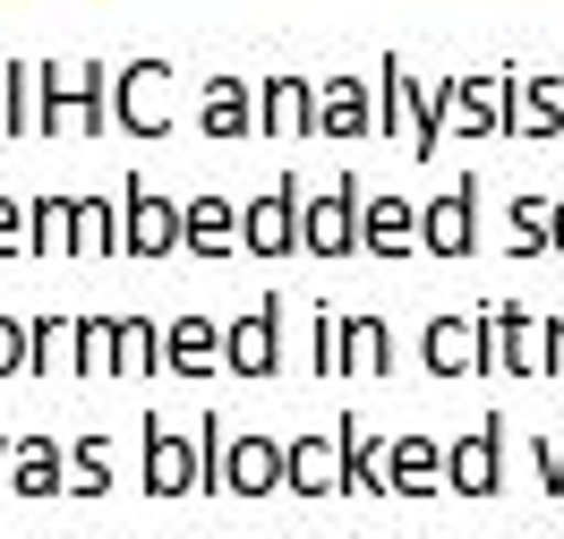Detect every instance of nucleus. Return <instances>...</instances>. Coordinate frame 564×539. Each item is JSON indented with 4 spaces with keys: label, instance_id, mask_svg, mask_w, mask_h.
Here are the masks:
<instances>
[{
    "label": "nucleus",
    "instance_id": "nucleus-1",
    "mask_svg": "<svg viewBox=\"0 0 564 539\" xmlns=\"http://www.w3.org/2000/svg\"><path fill=\"white\" fill-rule=\"evenodd\" d=\"M282 479H291V445H274V436H223L214 488H231V497H274Z\"/></svg>",
    "mask_w": 564,
    "mask_h": 539
},
{
    "label": "nucleus",
    "instance_id": "nucleus-2",
    "mask_svg": "<svg viewBox=\"0 0 564 539\" xmlns=\"http://www.w3.org/2000/svg\"><path fill=\"white\" fill-rule=\"evenodd\" d=\"M120 129H129V138H163V129H172V69H163V61L120 69Z\"/></svg>",
    "mask_w": 564,
    "mask_h": 539
},
{
    "label": "nucleus",
    "instance_id": "nucleus-3",
    "mask_svg": "<svg viewBox=\"0 0 564 539\" xmlns=\"http://www.w3.org/2000/svg\"><path fill=\"white\" fill-rule=\"evenodd\" d=\"M496 471H505V436H496V411H488V429L454 436V454H445V488H454V497H496Z\"/></svg>",
    "mask_w": 564,
    "mask_h": 539
},
{
    "label": "nucleus",
    "instance_id": "nucleus-4",
    "mask_svg": "<svg viewBox=\"0 0 564 539\" xmlns=\"http://www.w3.org/2000/svg\"><path fill=\"white\" fill-rule=\"evenodd\" d=\"M427 368H436V377L488 368V317H436L427 325Z\"/></svg>",
    "mask_w": 564,
    "mask_h": 539
},
{
    "label": "nucleus",
    "instance_id": "nucleus-5",
    "mask_svg": "<svg viewBox=\"0 0 564 539\" xmlns=\"http://www.w3.org/2000/svg\"><path fill=\"white\" fill-rule=\"evenodd\" d=\"M291 488H300V497L351 488V436H308V445H291Z\"/></svg>",
    "mask_w": 564,
    "mask_h": 539
},
{
    "label": "nucleus",
    "instance_id": "nucleus-6",
    "mask_svg": "<svg viewBox=\"0 0 564 539\" xmlns=\"http://www.w3.org/2000/svg\"><path fill=\"white\" fill-rule=\"evenodd\" d=\"M180 215H188V206H172V197H154L145 180H129V223H120V231H129L138 257H163V249H180Z\"/></svg>",
    "mask_w": 564,
    "mask_h": 539
},
{
    "label": "nucleus",
    "instance_id": "nucleus-7",
    "mask_svg": "<svg viewBox=\"0 0 564 539\" xmlns=\"http://www.w3.org/2000/svg\"><path fill=\"white\" fill-rule=\"evenodd\" d=\"M248 249H257V257L300 249V180H282L274 197H257V206H248Z\"/></svg>",
    "mask_w": 564,
    "mask_h": 539
},
{
    "label": "nucleus",
    "instance_id": "nucleus-8",
    "mask_svg": "<svg viewBox=\"0 0 564 539\" xmlns=\"http://www.w3.org/2000/svg\"><path fill=\"white\" fill-rule=\"evenodd\" d=\"M351 240H359V188L343 180V188L317 206V223H300V249H308V257H343Z\"/></svg>",
    "mask_w": 564,
    "mask_h": 539
},
{
    "label": "nucleus",
    "instance_id": "nucleus-9",
    "mask_svg": "<svg viewBox=\"0 0 564 539\" xmlns=\"http://www.w3.org/2000/svg\"><path fill=\"white\" fill-rule=\"evenodd\" d=\"M386 479H393V497H427V488H445V454H436L427 436H393Z\"/></svg>",
    "mask_w": 564,
    "mask_h": 539
},
{
    "label": "nucleus",
    "instance_id": "nucleus-10",
    "mask_svg": "<svg viewBox=\"0 0 564 539\" xmlns=\"http://www.w3.org/2000/svg\"><path fill=\"white\" fill-rule=\"evenodd\" d=\"M274 317H282V300H265L257 317H240L223 334V359H231L240 377H274Z\"/></svg>",
    "mask_w": 564,
    "mask_h": 539
},
{
    "label": "nucleus",
    "instance_id": "nucleus-11",
    "mask_svg": "<svg viewBox=\"0 0 564 539\" xmlns=\"http://www.w3.org/2000/svg\"><path fill=\"white\" fill-rule=\"evenodd\" d=\"M420 249H436V257H462V249H470V180H454V188H445V197L427 206Z\"/></svg>",
    "mask_w": 564,
    "mask_h": 539
},
{
    "label": "nucleus",
    "instance_id": "nucleus-12",
    "mask_svg": "<svg viewBox=\"0 0 564 539\" xmlns=\"http://www.w3.org/2000/svg\"><path fill=\"white\" fill-rule=\"evenodd\" d=\"M180 249H197V257H231V249H240V223H231V206H223V197H197V206L180 215Z\"/></svg>",
    "mask_w": 564,
    "mask_h": 539
},
{
    "label": "nucleus",
    "instance_id": "nucleus-13",
    "mask_svg": "<svg viewBox=\"0 0 564 539\" xmlns=\"http://www.w3.org/2000/svg\"><path fill=\"white\" fill-rule=\"evenodd\" d=\"M359 240L377 257H411L420 249V223H411V206H393V197H377L368 215H359Z\"/></svg>",
    "mask_w": 564,
    "mask_h": 539
},
{
    "label": "nucleus",
    "instance_id": "nucleus-14",
    "mask_svg": "<svg viewBox=\"0 0 564 539\" xmlns=\"http://www.w3.org/2000/svg\"><path fill=\"white\" fill-rule=\"evenodd\" d=\"M317 129H325V138H359V129H377L368 104H359V77H334V86L317 95Z\"/></svg>",
    "mask_w": 564,
    "mask_h": 539
},
{
    "label": "nucleus",
    "instance_id": "nucleus-15",
    "mask_svg": "<svg viewBox=\"0 0 564 539\" xmlns=\"http://www.w3.org/2000/svg\"><path fill=\"white\" fill-rule=\"evenodd\" d=\"M197 120H206V138H248V86L240 77H214L206 104H197Z\"/></svg>",
    "mask_w": 564,
    "mask_h": 539
},
{
    "label": "nucleus",
    "instance_id": "nucleus-16",
    "mask_svg": "<svg viewBox=\"0 0 564 539\" xmlns=\"http://www.w3.org/2000/svg\"><path fill=\"white\" fill-rule=\"evenodd\" d=\"M214 359H223V334H214L206 317H180V325H172V368H188V377H206Z\"/></svg>",
    "mask_w": 564,
    "mask_h": 539
},
{
    "label": "nucleus",
    "instance_id": "nucleus-17",
    "mask_svg": "<svg viewBox=\"0 0 564 539\" xmlns=\"http://www.w3.org/2000/svg\"><path fill=\"white\" fill-rule=\"evenodd\" d=\"M505 129H513V138H556V129H564V104L539 86V77H522V111H513Z\"/></svg>",
    "mask_w": 564,
    "mask_h": 539
},
{
    "label": "nucleus",
    "instance_id": "nucleus-18",
    "mask_svg": "<svg viewBox=\"0 0 564 539\" xmlns=\"http://www.w3.org/2000/svg\"><path fill=\"white\" fill-rule=\"evenodd\" d=\"M282 120H317V95L300 77H274L265 86V138H282Z\"/></svg>",
    "mask_w": 564,
    "mask_h": 539
},
{
    "label": "nucleus",
    "instance_id": "nucleus-19",
    "mask_svg": "<svg viewBox=\"0 0 564 539\" xmlns=\"http://www.w3.org/2000/svg\"><path fill=\"white\" fill-rule=\"evenodd\" d=\"M343 359H359L368 377H386V368H393V352H386V325H377V317H351V325H343Z\"/></svg>",
    "mask_w": 564,
    "mask_h": 539
},
{
    "label": "nucleus",
    "instance_id": "nucleus-20",
    "mask_svg": "<svg viewBox=\"0 0 564 539\" xmlns=\"http://www.w3.org/2000/svg\"><path fill=\"white\" fill-rule=\"evenodd\" d=\"M9 471H18V488H26V497H52V488H61V454H52V445H18Z\"/></svg>",
    "mask_w": 564,
    "mask_h": 539
},
{
    "label": "nucleus",
    "instance_id": "nucleus-21",
    "mask_svg": "<svg viewBox=\"0 0 564 539\" xmlns=\"http://www.w3.org/2000/svg\"><path fill=\"white\" fill-rule=\"evenodd\" d=\"M343 436H351V479L368 488V497H393V479H386V445H368L359 429H343Z\"/></svg>",
    "mask_w": 564,
    "mask_h": 539
},
{
    "label": "nucleus",
    "instance_id": "nucleus-22",
    "mask_svg": "<svg viewBox=\"0 0 564 539\" xmlns=\"http://www.w3.org/2000/svg\"><path fill=\"white\" fill-rule=\"evenodd\" d=\"M120 343H129V352H120V368H129V377H154V359H163V343H172V334H154V325H120Z\"/></svg>",
    "mask_w": 564,
    "mask_h": 539
},
{
    "label": "nucleus",
    "instance_id": "nucleus-23",
    "mask_svg": "<svg viewBox=\"0 0 564 539\" xmlns=\"http://www.w3.org/2000/svg\"><path fill=\"white\" fill-rule=\"evenodd\" d=\"M104 471H111V445L86 436V445H77V497H104Z\"/></svg>",
    "mask_w": 564,
    "mask_h": 539
},
{
    "label": "nucleus",
    "instance_id": "nucleus-24",
    "mask_svg": "<svg viewBox=\"0 0 564 539\" xmlns=\"http://www.w3.org/2000/svg\"><path fill=\"white\" fill-rule=\"evenodd\" d=\"M26 343H35V325H9V317H0V377L35 368V352H26Z\"/></svg>",
    "mask_w": 564,
    "mask_h": 539
},
{
    "label": "nucleus",
    "instance_id": "nucleus-25",
    "mask_svg": "<svg viewBox=\"0 0 564 539\" xmlns=\"http://www.w3.org/2000/svg\"><path fill=\"white\" fill-rule=\"evenodd\" d=\"M9 249H35V231H26V206L0 197V257H9Z\"/></svg>",
    "mask_w": 564,
    "mask_h": 539
},
{
    "label": "nucleus",
    "instance_id": "nucleus-26",
    "mask_svg": "<svg viewBox=\"0 0 564 539\" xmlns=\"http://www.w3.org/2000/svg\"><path fill=\"white\" fill-rule=\"evenodd\" d=\"M35 343H43L35 368H61V359H69V352H61V343H69V325H35Z\"/></svg>",
    "mask_w": 564,
    "mask_h": 539
},
{
    "label": "nucleus",
    "instance_id": "nucleus-27",
    "mask_svg": "<svg viewBox=\"0 0 564 539\" xmlns=\"http://www.w3.org/2000/svg\"><path fill=\"white\" fill-rule=\"evenodd\" d=\"M556 249H564V206H556Z\"/></svg>",
    "mask_w": 564,
    "mask_h": 539
}]
</instances>
